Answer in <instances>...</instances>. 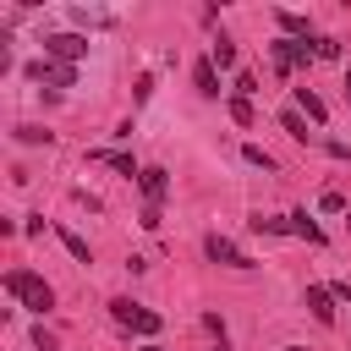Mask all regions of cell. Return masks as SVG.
Here are the masks:
<instances>
[{
	"label": "cell",
	"mask_w": 351,
	"mask_h": 351,
	"mask_svg": "<svg viewBox=\"0 0 351 351\" xmlns=\"http://www.w3.org/2000/svg\"><path fill=\"white\" fill-rule=\"evenodd\" d=\"M5 291H11L16 302H27L33 313H49V307H55V291H49L33 269H5Z\"/></svg>",
	"instance_id": "6da1fadb"
},
{
	"label": "cell",
	"mask_w": 351,
	"mask_h": 351,
	"mask_svg": "<svg viewBox=\"0 0 351 351\" xmlns=\"http://www.w3.org/2000/svg\"><path fill=\"white\" fill-rule=\"evenodd\" d=\"M110 318H115L121 329H132V335H148V340L165 329V318H159V313H148V307H143V302H132V296H115V302H110Z\"/></svg>",
	"instance_id": "7a4b0ae2"
},
{
	"label": "cell",
	"mask_w": 351,
	"mask_h": 351,
	"mask_svg": "<svg viewBox=\"0 0 351 351\" xmlns=\"http://www.w3.org/2000/svg\"><path fill=\"white\" fill-rule=\"evenodd\" d=\"M269 55H274V71H280V77H291L296 66H307V60L318 55V44H296V38H274V44H269Z\"/></svg>",
	"instance_id": "3957f363"
},
{
	"label": "cell",
	"mask_w": 351,
	"mask_h": 351,
	"mask_svg": "<svg viewBox=\"0 0 351 351\" xmlns=\"http://www.w3.org/2000/svg\"><path fill=\"white\" fill-rule=\"evenodd\" d=\"M44 55L60 60V66H71V60L88 55V38H82V33H49V38H44Z\"/></svg>",
	"instance_id": "277c9868"
},
{
	"label": "cell",
	"mask_w": 351,
	"mask_h": 351,
	"mask_svg": "<svg viewBox=\"0 0 351 351\" xmlns=\"http://www.w3.org/2000/svg\"><path fill=\"white\" fill-rule=\"evenodd\" d=\"M27 77H33V82H49V88H71V82H77V71H71V66H60V60H49V55H44V60H33V66H27Z\"/></svg>",
	"instance_id": "5b68a950"
},
{
	"label": "cell",
	"mask_w": 351,
	"mask_h": 351,
	"mask_svg": "<svg viewBox=\"0 0 351 351\" xmlns=\"http://www.w3.org/2000/svg\"><path fill=\"white\" fill-rule=\"evenodd\" d=\"M203 252H208L214 263H230V269H252V258H247V252H241L230 236H208V241H203Z\"/></svg>",
	"instance_id": "8992f818"
},
{
	"label": "cell",
	"mask_w": 351,
	"mask_h": 351,
	"mask_svg": "<svg viewBox=\"0 0 351 351\" xmlns=\"http://www.w3.org/2000/svg\"><path fill=\"white\" fill-rule=\"evenodd\" d=\"M274 22L285 27V38H296V44H307L313 38V22L302 16V11H274Z\"/></svg>",
	"instance_id": "52a82bcc"
},
{
	"label": "cell",
	"mask_w": 351,
	"mask_h": 351,
	"mask_svg": "<svg viewBox=\"0 0 351 351\" xmlns=\"http://www.w3.org/2000/svg\"><path fill=\"white\" fill-rule=\"evenodd\" d=\"M307 307H313V318H318V324H335V291L307 285Z\"/></svg>",
	"instance_id": "ba28073f"
},
{
	"label": "cell",
	"mask_w": 351,
	"mask_h": 351,
	"mask_svg": "<svg viewBox=\"0 0 351 351\" xmlns=\"http://www.w3.org/2000/svg\"><path fill=\"white\" fill-rule=\"evenodd\" d=\"M192 82H197L203 99H219V71H214V60H197V66H192Z\"/></svg>",
	"instance_id": "9c48e42d"
},
{
	"label": "cell",
	"mask_w": 351,
	"mask_h": 351,
	"mask_svg": "<svg viewBox=\"0 0 351 351\" xmlns=\"http://www.w3.org/2000/svg\"><path fill=\"white\" fill-rule=\"evenodd\" d=\"M296 110H302L313 126H324V115H329V110H324V99H318L313 88H296Z\"/></svg>",
	"instance_id": "30bf717a"
},
{
	"label": "cell",
	"mask_w": 351,
	"mask_h": 351,
	"mask_svg": "<svg viewBox=\"0 0 351 351\" xmlns=\"http://www.w3.org/2000/svg\"><path fill=\"white\" fill-rule=\"evenodd\" d=\"M280 126H285L296 143H313V137H318V132H307V115H302L296 104H291V110H280Z\"/></svg>",
	"instance_id": "8fae6325"
},
{
	"label": "cell",
	"mask_w": 351,
	"mask_h": 351,
	"mask_svg": "<svg viewBox=\"0 0 351 351\" xmlns=\"http://www.w3.org/2000/svg\"><path fill=\"white\" fill-rule=\"evenodd\" d=\"M88 159H99V165H110V170H121V176H143V170L132 165V154H115V148H93Z\"/></svg>",
	"instance_id": "7c38bea8"
},
{
	"label": "cell",
	"mask_w": 351,
	"mask_h": 351,
	"mask_svg": "<svg viewBox=\"0 0 351 351\" xmlns=\"http://www.w3.org/2000/svg\"><path fill=\"white\" fill-rule=\"evenodd\" d=\"M137 181H143V192H148V203H159V197L170 192V181H165V170H159V165H148V170H143Z\"/></svg>",
	"instance_id": "4fadbf2b"
},
{
	"label": "cell",
	"mask_w": 351,
	"mask_h": 351,
	"mask_svg": "<svg viewBox=\"0 0 351 351\" xmlns=\"http://www.w3.org/2000/svg\"><path fill=\"white\" fill-rule=\"evenodd\" d=\"M208 60H214L219 71H230V66H236V44H230V38L219 33V38H214V49H208Z\"/></svg>",
	"instance_id": "5bb4252c"
},
{
	"label": "cell",
	"mask_w": 351,
	"mask_h": 351,
	"mask_svg": "<svg viewBox=\"0 0 351 351\" xmlns=\"http://www.w3.org/2000/svg\"><path fill=\"white\" fill-rule=\"evenodd\" d=\"M60 241H66V252H71L77 263H93V247H88V241H82L77 230H66V225H60Z\"/></svg>",
	"instance_id": "9a60e30c"
},
{
	"label": "cell",
	"mask_w": 351,
	"mask_h": 351,
	"mask_svg": "<svg viewBox=\"0 0 351 351\" xmlns=\"http://www.w3.org/2000/svg\"><path fill=\"white\" fill-rule=\"evenodd\" d=\"M230 121H236V126H252V99L230 93Z\"/></svg>",
	"instance_id": "2e32d148"
},
{
	"label": "cell",
	"mask_w": 351,
	"mask_h": 351,
	"mask_svg": "<svg viewBox=\"0 0 351 351\" xmlns=\"http://www.w3.org/2000/svg\"><path fill=\"white\" fill-rule=\"evenodd\" d=\"M11 137H16V143H27V148H33V143H44V148H49V143H55V137H49V132H44V126H16V132H11Z\"/></svg>",
	"instance_id": "e0dca14e"
},
{
	"label": "cell",
	"mask_w": 351,
	"mask_h": 351,
	"mask_svg": "<svg viewBox=\"0 0 351 351\" xmlns=\"http://www.w3.org/2000/svg\"><path fill=\"white\" fill-rule=\"evenodd\" d=\"M291 236H307V241H324V230L307 219V214H291Z\"/></svg>",
	"instance_id": "ac0fdd59"
},
{
	"label": "cell",
	"mask_w": 351,
	"mask_h": 351,
	"mask_svg": "<svg viewBox=\"0 0 351 351\" xmlns=\"http://www.w3.org/2000/svg\"><path fill=\"white\" fill-rule=\"evenodd\" d=\"M247 165H258V170H274V159H269L258 143H247Z\"/></svg>",
	"instance_id": "d6986e66"
},
{
	"label": "cell",
	"mask_w": 351,
	"mask_h": 351,
	"mask_svg": "<svg viewBox=\"0 0 351 351\" xmlns=\"http://www.w3.org/2000/svg\"><path fill=\"white\" fill-rule=\"evenodd\" d=\"M318 208H324V214H346V197H340V192H324Z\"/></svg>",
	"instance_id": "ffe728a7"
},
{
	"label": "cell",
	"mask_w": 351,
	"mask_h": 351,
	"mask_svg": "<svg viewBox=\"0 0 351 351\" xmlns=\"http://www.w3.org/2000/svg\"><path fill=\"white\" fill-rule=\"evenodd\" d=\"M236 93H241V99L258 93V77H252V71H236Z\"/></svg>",
	"instance_id": "44dd1931"
},
{
	"label": "cell",
	"mask_w": 351,
	"mask_h": 351,
	"mask_svg": "<svg viewBox=\"0 0 351 351\" xmlns=\"http://www.w3.org/2000/svg\"><path fill=\"white\" fill-rule=\"evenodd\" d=\"M33 346H38V351H60V346H55V335H44V329L33 335Z\"/></svg>",
	"instance_id": "7402d4cb"
},
{
	"label": "cell",
	"mask_w": 351,
	"mask_h": 351,
	"mask_svg": "<svg viewBox=\"0 0 351 351\" xmlns=\"http://www.w3.org/2000/svg\"><path fill=\"white\" fill-rule=\"evenodd\" d=\"M335 296H340V302H351V285H335Z\"/></svg>",
	"instance_id": "603a6c76"
},
{
	"label": "cell",
	"mask_w": 351,
	"mask_h": 351,
	"mask_svg": "<svg viewBox=\"0 0 351 351\" xmlns=\"http://www.w3.org/2000/svg\"><path fill=\"white\" fill-rule=\"evenodd\" d=\"M346 99H351V66H346Z\"/></svg>",
	"instance_id": "cb8c5ba5"
},
{
	"label": "cell",
	"mask_w": 351,
	"mask_h": 351,
	"mask_svg": "<svg viewBox=\"0 0 351 351\" xmlns=\"http://www.w3.org/2000/svg\"><path fill=\"white\" fill-rule=\"evenodd\" d=\"M143 351H159V346H143Z\"/></svg>",
	"instance_id": "d4e9b609"
}]
</instances>
